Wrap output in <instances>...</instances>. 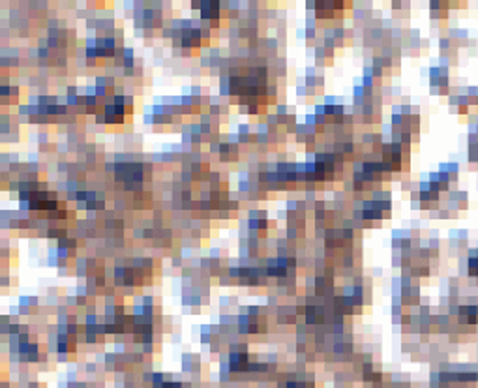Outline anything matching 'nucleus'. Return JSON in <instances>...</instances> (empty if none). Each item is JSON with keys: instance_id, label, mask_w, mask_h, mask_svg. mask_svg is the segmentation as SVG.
<instances>
[{"instance_id": "2", "label": "nucleus", "mask_w": 478, "mask_h": 388, "mask_svg": "<svg viewBox=\"0 0 478 388\" xmlns=\"http://www.w3.org/2000/svg\"><path fill=\"white\" fill-rule=\"evenodd\" d=\"M469 274H471V276H477V278H478V255L477 257H471V261H469Z\"/></svg>"}, {"instance_id": "1", "label": "nucleus", "mask_w": 478, "mask_h": 388, "mask_svg": "<svg viewBox=\"0 0 478 388\" xmlns=\"http://www.w3.org/2000/svg\"><path fill=\"white\" fill-rule=\"evenodd\" d=\"M478 309L475 306H465L460 309V323L463 325H475L478 321Z\"/></svg>"}]
</instances>
